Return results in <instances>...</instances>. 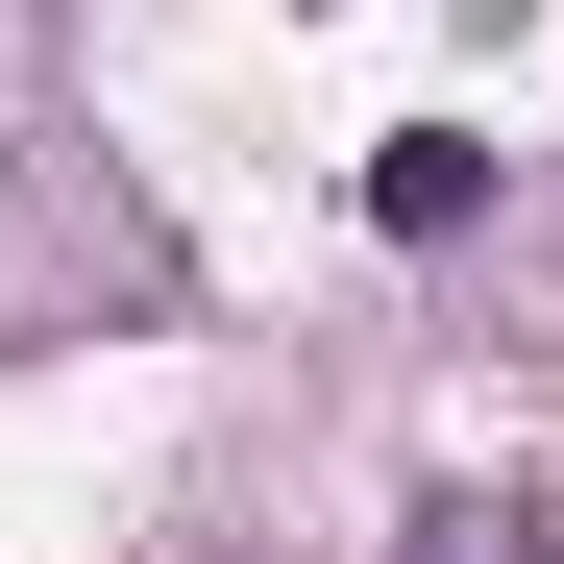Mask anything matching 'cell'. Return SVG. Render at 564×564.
Instances as JSON below:
<instances>
[{"mask_svg":"<svg viewBox=\"0 0 564 564\" xmlns=\"http://www.w3.org/2000/svg\"><path fill=\"white\" fill-rule=\"evenodd\" d=\"M393 564H540V516H516V491H417V516H393Z\"/></svg>","mask_w":564,"mask_h":564,"instance_id":"7a4b0ae2","label":"cell"},{"mask_svg":"<svg viewBox=\"0 0 564 564\" xmlns=\"http://www.w3.org/2000/svg\"><path fill=\"white\" fill-rule=\"evenodd\" d=\"M368 221H393V246H466V221H491V148H466V123H393V148H368Z\"/></svg>","mask_w":564,"mask_h":564,"instance_id":"6da1fadb","label":"cell"}]
</instances>
